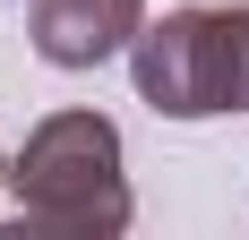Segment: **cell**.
Listing matches in <instances>:
<instances>
[{
	"instance_id": "1",
	"label": "cell",
	"mask_w": 249,
	"mask_h": 240,
	"mask_svg": "<svg viewBox=\"0 0 249 240\" xmlns=\"http://www.w3.org/2000/svg\"><path fill=\"white\" fill-rule=\"evenodd\" d=\"M9 189H18V223L26 232H60V240H112L129 232V163H121V129L103 112H52L26 129L18 163H9Z\"/></svg>"
},
{
	"instance_id": "2",
	"label": "cell",
	"mask_w": 249,
	"mask_h": 240,
	"mask_svg": "<svg viewBox=\"0 0 249 240\" xmlns=\"http://www.w3.org/2000/svg\"><path fill=\"white\" fill-rule=\"evenodd\" d=\"M129 77H138V103H155L163 120H224V112H249L241 9H172L163 26H138Z\"/></svg>"
},
{
	"instance_id": "3",
	"label": "cell",
	"mask_w": 249,
	"mask_h": 240,
	"mask_svg": "<svg viewBox=\"0 0 249 240\" xmlns=\"http://www.w3.org/2000/svg\"><path fill=\"white\" fill-rule=\"evenodd\" d=\"M138 26H146V0H35V60L52 69H103V60H121L138 43Z\"/></svg>"
},
{
	"instance_id": "4",
	"label": "cell",
	"mask_w": 249,
	"mask_h": 240,
	"mask_svg": "<svg viewBox=\"0 0 249 240\" xmlns=\"http://www.w3.org/2000/svg\"><path fill=\"white\" fill-rule=\"evenodd\" d=\"M241 51H249V9H241Z\"/></svg>"
},
{
	"instance_id": "5",
	"label": "cell",
	"mask_w": 249,
	"mask_h": 240,
	"mask_svg": "<svg viewBox=\"0 0 249 240\" xmlns=\"http://www.w3.org/2000/svg\"><path fill=\"white\" fill-rule=\"evenodd\" d=\"M0 189H9V154H0Z\"/></svg>"
}]
</instances>
